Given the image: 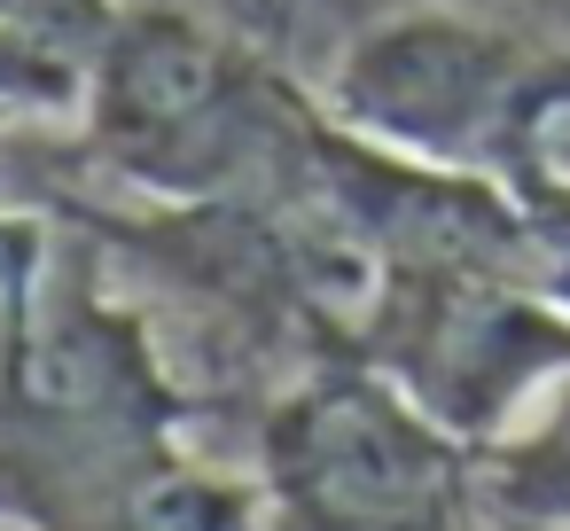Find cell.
Returning a JSON list of instances; mask_svg holds the SVG:
<instances>
[{
  "label": "cell",
  "instance_id": "1",
  "mask_svg": "<svg viewBox=\"0 0 570 531\" xmlns=\"http://www.w3.org/2000/svg\"><path fill=\"white\" fill-rule=\"evenodd\" d=\"M328 110L344 134L414 165L515 180L554 149V118L570 110V63L531 56L523 40L461 9H406L344 48Z\"/></svg>",
  "mask_w": 570,
  "mask_h": 531
},
{
  "label": "cell",
  "instance_id": "2",
  "mask_svg": "<svg viewBox=\"0 0 570 531\" xmlns=\"http://www.w3.org/2000/svg\"><path fill=\"white\" fill-rule=\"evenodd\" d=\"M469 492L476 445L367 360L305 375L258 430L274 531H461Z\"/></svg>",
  "mask_w": 570,
  "mask_h": 531
},
{
  "label": "cell",
  "instance_id": "3",
  "mask_svg": "<svg viewBox=\"0 0 570 531\" xmlns=\"http://www.w3.org/2000/svg\"><path fill=\"white\" fill-rule=\"evenodd\" d=\"M95 149L157 196H227L297 126L274 118L266 79L180 9H126L87 63Z\"/></svg>",
  "mask_w": 570,
  "mask_h": 531
},
{
  "label": "cell",
  "instance_id": "4",
  "mask_svg": "<svg viewBox=\"0 0 570 531\" xmlns=\"http://www.w3.org/2000/svg\"><path fill=\"white\" fill-rule=\"evenodd\" d=\"M360 360L414 391L461 445H492L554 375H570V313L523 274L484 266H375Z\"/></svg>",
  "mask_w": 570,
  "mask_h": 531
},
{
  "label": "cell",
  "instance_id": "5",
  "mask_svg": "<svg viewBox=\"0 0 570 531\" xmlns=\"http://www.w3.org/2000/svg\"><path fill=\"white\" fill-rule=\"evenodd\" d=\"M476 492L508 531H570V375L476 453Z\"/></svg>",
  "mask_w": 570,
  "mask_h": 531
},
{
  "label": "cell",
  "instance_id": "6",
  "mask_svg": "<svg viewBox=\"0 0 570 531\" xmlns=\"http://www.w3.org/2000/svg\"><path fill=\"white\" fill-rule=\"evenodd\" d=\"M508 188H515V219H523V282L570 313V165L539 157Z\"/></svg>",
  "mask_w": 570,
  "mask_h": 531
},
{
  "label": "cell",
  "instance_id": "7",
  "mask_svg": "<svg viewBox=\"0 0 570 531\" xmlns=\"http://www.w3.org/2000/svg\"><path fill=\"white\" fill-rule=\"evenodd\" d=\"M118 17H126L118 0H0V24H17V32H32L79 63H95V48L110 40Z\"/></svg>",
  "mask_w": 570,
  "mask_h": 531
},
{
  "label": "cell",
  "instance_id": "8",
  "mask_svg": "<svg viewBox=\"0 0 570 531\" xmlns=\"http://www.w3.org/2000/svg\"><path fill=\"white\" fill-rule=\"evenodd\" d=\"M547 157H562V165H570V134H554V149H547Z\"/></svg>",
  "mask_w": 570,
  "mask_h": 531
}]
</instances>
